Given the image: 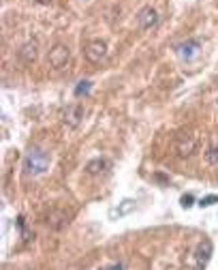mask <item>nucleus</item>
<instances>
[{
	"instance_id": "1",
	"label": "nucleus",
	"mask_w": 218,
	"mask_h": 270,
	"mask_svg": "<svg viewBox=\"0 0 218 270\" xmlns=\"http://www.w3.org/2000/svg\"><path fill=\"white\" fill-rule=\"evenodd\" d=\"M49 152L41 146H32L24 159V174L26 176H41L49 169Z\"/></svg>"
},
{
	"instance_id": "2",
	"label": "nucleus",
	"mask_w": 218,
	"mask_h": 270,
	"mask_svg": "<svg viewBox=\"0 0 218 270\" xmlns=\"http://www.w3.org/2000/svg\"><path fill=\"white\" fill-rule=\"evenodd\" d=\"M174 148L180 157H190L197 148V138L195 135H190L186 131H182L176 135V142H174Z\"/></svg>"
},
{
	"instance_id": "3",
	"label": "nucleus",
	"mask_w": 218,
	"mask_h": 270,
	"mask_svg": "<svg viewBox=\"0 0 218 270\" xmlns=\"http://www.w3.org/2000/svg\"><path fill=\"white\" fill-rule=\"evenodd\" d=\"M47 60H49V65L53 69H62V67H67L69 65V60H71V50L67 48V45H53V48L49 50L47 54Z\"/></svg>"
},
{
	"instance_id": "4",
	"label": "nucleus",
	"mask_w": 218,
	"mask_h": 270,
	"mask_svg": "<svg viewBox=\"0 0 218 270\" xmlns=\"http://www.w3.org/2000/svg\"><path fill=\"white\" fill-rule=\"evenodd\" d=\"M212 253H214L212 240H210V238H203L201 242H199L197 251H195V268H197V270H203L207 264H210Z\"/></svg>"
},
{
	"instance_id": "5",
	"label": "nucleus",
	"mask_w": 218,
	"mask_h": 270,
	"mask_svg": "<svg viewBox=\"0 0 218 270\" xmlns=\"http://www.w3.org/2000/svg\"><path fill=\"white\" fill-rule=\"evenodd\" d=\"M156 24H158V13H156L154 7H143L137 13V26H139L141 32H148L152 28H156Z\"/></svg>"
},
{
	"instance_id": "6",
	"label": "nucleus",
	"mask_w": 218,
	"mask_h": 270,
	"mask_svg": "<svg viewBox=\"0 0 218 270\" xmlns=\"http://www.w3.org/2000/svg\"><path fill=\"white\" fill-rule=\"evenodd\" d=\"M199 50H201V43L195 41V39L182 41V43H178V45H176V54H178V58H180V60H184V62L193 60V58L197 56V54H199Z\"/></svg>"
},
{
	"instance_id": "7",
	"label": "nucleus",
	"mask_w": 218,
	"mask_h": 270,
	"mask_svg": "<svg viewBox=\"0 0 218 270\" xmlns=\"http://www.w3.org/2000/svg\"><path fill=\"white\" fill-rule=\"evenodd\" d=\"M84 54L90 62H101L105 56H107V43L101 41V39H94L90 41L86 48H84Z\"/></svg>"
},
{
	"instance_id": "8",
	"label": "nucleus",
	"mask_w": 218,
	"mask_h": 270,
	"mask_svg": "<svg viewBox=\"0 0 218 270\" xmlns=\"http://www.w3.org/2000/svg\"><path fill=\"white\" fill-rule=\"evenodd\" d=\"M84 107L81 105H71V107H67V112H65V122L69 124V127H79L81 124V118H84Z\"/></svg>"
},
{
	"instance_id": "9",
	"label": "nucleus",
	"mask_w": 218,
	"mask_h": 270,
	"mask_svg": "<svg viewBox=\"0 0 218 270\" xmlns=\"http://www.w3.org/2000/svg\"><path fill=\"white\" fill-rule=\"evenodd\" d=\"M36 56H39V45H36L34 41L22 45V50H20V60L24 62V65H32V62L36 60Z\"/></svg>"
},
{
	"instance_id": "10",
	"label": "nucleus",
	"mask_w": 218,
	"mask_h": 270,
	"mask_svg": "<svg viewBox=\"0 0 218 270\" xmlns=\"http://www.w3.org/2000/svg\"><path fill=\"white\" fill-rule=\"evenodd\" d=\"M47 225H51L53 230L67 228L69 225V214L62 212V210H53V212H49V217H47Z\"/></svg>"
},
{
	"instance_id": "11",
	"label": "nucleus",
	"mask_w": 218,
	"mask_h": 270,
	"mask_svg": "<svg viewBox=\"0 0 218 270\" xmlns=\"http://www.w3.org/2000/svg\"><path fill=\"white\" fill-rule=\"evenodd\" d=\"M135 204H137V202H135V200H124L120 206H118V208H112V210H109V219H120V217H124V214H129V212H133L135 210Z\"/></svg>"
},
{
	"instance_id": "12",
	"label": "nucleus",
	"mask_w": 218,
	"mask_h": 270,
	"mask_svg": "<svg viewBox=\"0 0 218 270\" xmlns=\"http://www.w3.org/2000/svg\"><path fill=\"white\" fill-rule=\"evenodd\" d=\"M107 167H109L107 159H101V157H96V159H92V161H88V165H86V172H88L90 176H96V174L105 172Z\"/></svg>"
},
{
	"instance_id": "13",
	"label": "nucleus",
	"mask_w": 218,
	"mask_h": 270,
	"mask_svg": "<svg viewBox=\"0 0 218 270\" xmlns=\"http://www.w3.org/2000/svg\"><path fill=\"white\" fill-rule=\"evenodd\" d=\"M205 161L210 165H218V142H212L205 150Z\"/></svg>"
},
{
	"instance_id": "14",
	"label": "nucleus",
	"mask_w": 218,
	"mask_h": 270,
	"mask_svg": "<svg viewBox=\"0 0 218 270\" xmlns=\"http://www.w3.org/2000/svg\"><path fill=\"white\" fill-rule=\"evenodd\" d=\"M90 90H92V82H90V79H81L75 86V97H88Z\"/></svg>"
},
{
	"instance_id": "15",
	"label": "nucleus",
	"mask_w": 218,
	"mask_h": 270,
	"mask_svg": "<svg viewBox=\"0 0 218 270\" xmlns=\"http://www.w3.org/2000/svg\"><path fill=\"white\" fill-rule=\"evenodd\" d=\"M212 204H218V195H205L199 200V206L201 208H207V206H212Z\"/></svg>"
},
{
	"instance_id": "16",
	"label": "nucleus",
	"mask_w": 218,
	"mask_h": 270,
	"mask_svg": "<svg viewBox=\"0 0 218 270\" xmlns=\"http://www.w3.org/2000/svg\"><path fill=\"white\" fill-rule=\"evenodd\" d=\"M180 204L184 206V208H190V206L195 204V197L190 195V193H186V195H182V197H180Z\"/></svg>"
},
{
	"instance_id": "17",
	"label": "nucleus",
	"mask_w": 218,
	"mask_h": 270,
	"mask_svg": "<svg viewBox=\"0 0 218 270\" xmlns=\"http://www.w3.org/2000/svg\"><path fill=\"white\" fill-rule=\"evenodd\" d=\"M103 270H126L122 264H112V266H105Z\"/></svg>"
},
{
	"instance_id": "18",
	"label": "nucleus",
	"mask_w": 218,
	"mask_h": 270,
	"mask_svg": "<svg viewBox=\"0 0 218 270\" xmlns=\"http://www.w3.org/2000/svg\"><path fill=\"white\" fill-rule=\"evenodd\" d=\"M34 3H39V5H51L53 0H34Z\"/></svg>"
}]
</instances>
